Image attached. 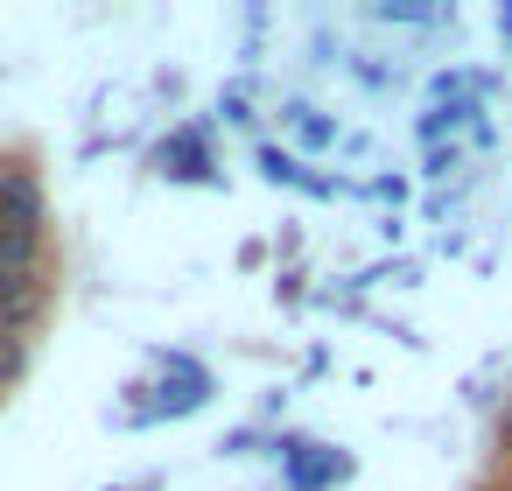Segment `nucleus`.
Masks as SVG:
<instances>
[{
  "label": "nucleus",
  "mask_w": 512,
  "mask_h": 491,
  "mask_svg": "<svg viewBox=\"0 0 512 491\" xmlns=\"http://www.w3.org/2000/svg\"><path fill=\"white\" fill-rule=\"evenodd\" d=\"M15 365H22V344H15V337H0V379H8Z\"/></svg>",
  "instance_id": "obj_3"
},
{
  "label": "nucleus",
  "mask_w": 512,
  "mask_h": 491,
  "mask_svg": "<svg viewBox=\"0 0 512 491\" xmlns=\"http://www.w3.org/2000/svg\"><path fill=\"white\" fill-rule=\"evenodd\" d=\"M36 225H43V204H36V183L29 176H8L0 183V267H15L36 253Z\"/></svg>",
  "instance_id": "obj_1"
},
{
  "label": "nucleus",
  "mask_w": 512,
  "mask_h": 491,
  "mask_svg": "<svg viewBox=\"0 0 512 491\" xmlns=\"http://www.w3.org/2000/svg\"><path fill=\"white\" fill-rule=\"evenodd\" d=\"M29 295H36V288H29V274L0 267V316H22V309H29Z\"/></svg>",
  "instance_id": "obj_2"
}]
</instances>
